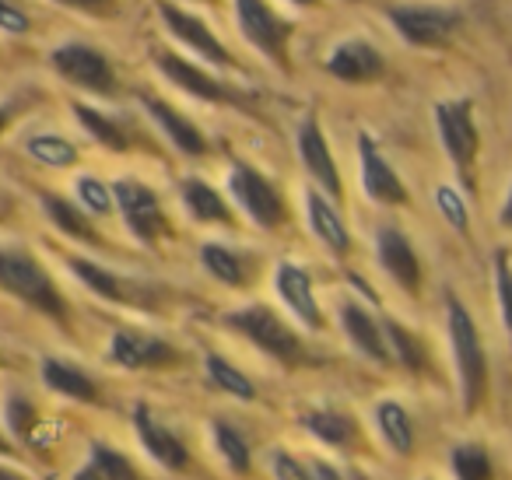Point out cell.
Segmentation results:
<instances>
[{"mask_svg": "<svg viewBox=\"0 0 512 480\" xmlns=\"http://www.w3.org/2000/svg\"><path fill=\"white\" fill-rule=\"evenodd\" d=\"M0 291L15 295L18 302L32 305V309L57 319V323H67V316H71V309L60 298L57 284L46 274V267L36 256L22 253V249H0Z\"/></svg>", "mask_w": 512, "mask_h": 480, "instance_id": "6da1fadb", "label": "cell"}, {"mask_svg": "<svg viewBox=\"0 0 512 480\" xmlns=\"http://www.w3.org/2000/svg\"><path fill=\"white\" fill-rule=\"evenodd\" d=\"M446 316L449 340H453V354L463 379V407H467V414H474L484 400V389H488V358H484L474 319H470V312L463 309V302L456 295L446 298Z\"/></svg>", "mask_w": 512, "mask_h": 480, "instance_id": "7a4b0ae2", "label": "cell"}, {"mask_svg": "<svg viewBox=\"0 0 512 480\" xmlns=\"http://www.w3.org/2000/svg\"><path fill=\"white\" fill-rule=\"evenodd\" d=\"M225 326H232L249 344H256L264 354L285 361V365H299L302 361V340L267 305H246V309L225 312Z\"/></svg>", "mask_w": 512, "mask_h": 480, "instance_id": "3957f363", "label": "cell"}, {"mask_svg": "<svg viewBox=\"0 0 512 480\" xmlns=\"http://www.w3.org/2000/svg\"><path fill=\"white\" fill-rule=\"evenodd\" d=\"M435 123H439V137L446 155L460 169L463 183L474 190V162H477V151H481V134H477V123H474V102L470 99L442 102L435 109Z\"/></svg>", "mask_w": 512, "mask_h": 480, "instance_id": "277c9868", "label": "cell"}, {"mask_svg": "<svg viewBox=\"0 0 512 480\" xmlns=\"http://www.w3.org/2000/svg\"><path fill=\"white\" fill-rule=\"evenodd\" d=\"M113 200H116V207H120L123 221H127L130 235L141 239L144 246H155V242L172 235V225H169V218H165L162 204H158L151 186L137 183V179H116Z\"/></svg>", "mask_w": 512, "mask_h": 480, "instance_id": "5b68a950", "label": "cell"}, {"mask_svg": "<svg viewBox=\"0 0 512 480\" xmlns=\"http://www.w3.org/2000/svg\"><path fill=\"white\" fill-rule=\"evenodd\" d=\"M228 190H232L235 204H239L256 225L264 228V232H274V228L285 225V218H288L285 200L274 190L271 179H267L264 172H256L253 165L235 162L232 176H228Z\"/></svg>", "mask_w": 512, "mask_h": 480, "instance_id": "8992f818", "label": "cell"}, {"mask_svg": "<svg viewBox=\"0 0 512 480\" xmlns=\"http://www.w3.org/2000/svg\"><path fill=\"white\" fill-rule=\"evenodd\" d=\"M235 22H239L242 36L264 53L271 64L288 67V39H292V25L271 11L267 0H235Z\"/></svg>", "mask_w": 512, "mask_h": 480, "instance_id": "52a82bcc", "label": "cell"}, {"mask_svg": "<svg viewBox=\"0 0 512 480\" xmlns=\"http://www.w3.org/2000/svg\"><path fill=\"white\" fill-rule=\"evenodd\" d=\"M50 64L57 67V74L71 85L85 88L92 95H113L116 74L109 67V60L102 57L95 46L88 43H64L50 53Z\"/></svg>", "mask_w": 512, "mask_h": 480, "instance_id": "ba28073f", "label": "cell"}, {"mask_svg": "<svg viewBox=\"0 0 512 480\" xmlns=\"http://www.w3.org/2000/svg\"><path fill=\"white\" fill-rule=\"evenodd\" d=\"M393 29L411 46H442L460 29V11L432 8V4H400L390 8Z\"/></svg>", "mask_w": 512, "mask_h": 480, "instance_id": "9c48e42d", "label": "cell"}, {"mask_svg": "<svg viewBox=\"0 0 512 480\" xmlns=\"http://www.w3.org/2000/svg\"><path fill=\"white\" fill-rule=\"evenodd\" d=\"M158 15H162L165 29H169L179 43H186L193 53H200L204 60H211V64H218V67H232L235 64L232 53L218 43V36H214V32L207 29L197 15L183 11L179 4H172V0H158Z\"/></svg>", "mask_w": 512, "mask_h": 480, "instance_id": "30bf717a", "label": "cell"}, {"mask_svg": "<svg viewBox=\"0 0 512 480\" xmlns=\"http://www.w3.org/2000/svg\"><path fill=\"white\" fill-rule=\"evenodd\" d=\"M358 158H362V186L376 204H386V207H404L407 200V186L397 172L390 169L383 155H379L376 141L369 134L358 137Z\"/></svg>", "mask_w": 512, "mask_h": 480, "instance_id": "8fae6325", "label": "cell"}, {"mask_svg": "<svg viewBox=\"0 0 512 480\" xmlns=\"http://www.w3.org/2000/svg\"><path fill=\"white\" fill-rule=\"evenodd\" d=\"M109 361L127 372L137 368H162L176 361L172 344H165L162 337H151V333H137V330H120L109 340Z\"/></svg>", "mask_w": 512, "mask_h": 480, "instance_id": "7c38bea8", "label": "cell"}, {"mask_svg": "<svg viewBox=\"0 0 512 480\" xmlns=\"http://www.w3.org/2000/svg\"><path fill=\"white\" fill-rule=\"evenodd\" d=\"M386 60L365 39H344L334 46V53L327 57V74L337 81H348V85H365V81L383 78Z\"/></svg>", "mask_w": 512, "mask_h": 480, "instance_id": "4fadbf2b", "label": "cell"}, {"mask_svg": "<svg viewBox=\"0 0 512 480\" xmlns=\"http://www.w3.org/2000/svg\"><path fill=\"white\" fill-rule=\"evenodd\" d=\"M155 64H158V71H162L165 78L172 81V85H179L183 92H190L193 99L214 102V106H225V102H235L232 88H225L221 81H214L207 71L193 67L190 60L176 57V53H155Z\"/></svg>", "mask_w": 512, "mask_h": 480, "instance_id": "5bb4252c", "label": "cell"}, {"mask_svg": "<svg viewBox=\"0 0 512 480\" xmlns=\"http://www.w3.org/2000/svg\"><path fill=\"white\" fill-rule=\"evenodd\" d=\"M299 155H302V165L306 172L323 186V193L334 200L344 197V186H341V176H337V165H334V155H330V144L323 137L320 123L316 120H306L299 127Z\"/></svg>", "mask_w": 512, "mask_h": 480, "instance_id": "9a60e30c", "label": "cell"}, {"mask_svg": "<svg viewBox=\"0 0 512 480\" xmlns=\"http://www.w3.org/2000/svg\"><path fill=\"white\" fill-rule=\"evenodd\" d=\"M379 263L383 270L407 291V295H418L421 291V263L414 246L407 242V235L400 228H379Z\"/></svg>", "mask_w": 512, "mask_h": 480, "instance_id": "2e32d148", "label": "cell"}, {"mask_svg": "<svg viewBox=\"0 0 512 480\" xmlns=\"http://www.w3.org/2000/svg\"><path fill=\"white\" fill-rule=\"evenodd\" d=\"M274 288H278L281 302L292 309V316H299L302 323L313 326V330H323V312H320V305H316L313 281H309V274L299 267V263H292V260L278 263Z\"/></svg>", "mask_w": 512, "mask_h": 480, "instance_id": "e0dca14e", "label": "cell"}, {"mask_svg": "<svg viewBox=\"0 0 512 480\" xmlns=\"http://www.w3.org/2000/svg\"><path fill=\"white\" fill-rule=\"evenodd\" d=\"M134 428H137V442L144 445V452H148L155 463H162L165 470H186V466H190V452H186V445L179 442L172 431H165L148 407L134 410Z\"/></svg>", "mask_w": 512, "mask_h": 480, "instance_id": "ac0fdd59", "label": "cell"}, {"mask_svg": "<svg viewBox=\"0 0 512 480\" xmlns=\"http://www.w3.org/2000/svg\"><path fill=\"white\" fill-rule=\"evenodd\" d=\"M306 218H309V228L313 235L330 249L334 256H348L351 253V235H348V225H344L341 211L330 204L323 193L309 190L306 193Z\"/></svg>", "mask_w": 512, "mask_h": 480, "instance_id": "d6986e66", "label": "cell"}, {"mask_svg": "<svg viewBox=\"0 0 512 480\" xmlns=\"http://www.w3.org/2000/svg\"><path fill=\"white\" fill-rule=\"evenodd\" d=\"M341 323H344V330H348L351 344H355L365 358H372L376 365H390L393 354H390V347H386L383 326L369 316V309H362V305H355V302H344Z\"/></svg>", "mask_w": 512, "mask_h": 480, "instance_id": "ffe728a7", "label": "cell"}, {"mask_svg": "<svg viewBox=\"0 0 512 480\" xmlns=\"http://www.w3.org/2000/svg\"><path fill=\"white\" fill-rule=\"evenodd\" d=\"M141 102H144V106H148L151 120H155L158 127L165 130V137H169V141L176 144V148L183 151V155H190V158L207 155V141H204V134H200V130L193 127V123L186 120L183 113H176V109H172L169 102L155 99V95H141Z\"/></svg>", "mask_w": 512, "mask_h": 480, "instance_id": "44dd1931", "label": "cell"}, {"mask_svg": "<svg viewBox=\"0 0 512 480\" xmlns=\"http://www.w3.org/2000/svg\"><path fill=\"white\" fill-rule=\"evenodd\" d=\"M43 382L53 389V393H64V396H71V400H81V403L99 400V389H95V382L88 379L81 368L67 365V361H60V358H46L43 361Z\"/></svg>", "mask_w": 512, "mask_h": 480, "instance_id": "7402d4cb", "label": "cell"}, {"mask_svg": "<svg viewBox=\"0 0 512 480\" xmlns=\"http://www.w3.org/2000/svg\"><path fill=\"white\" fill-rule=\"evenodd\" d=\"M67 267L74 270V277H78V281H85L88 288H92L95 295L106 298V302H141V298H137L134 291L120 281V277L109 274V270L99 267V263L85 260V256H71V260H67Z\"/></svg>", "mask_w": 512, "mask_h": 480, "instance_id": "603a6c76", "label": "cell"}, {"mask_svg": "<svg viewBox=\"0 0 512 480\" xmlns=\"http://www.w3.org/2000/svg\"><path fill=\"white\" fill-rule=\"evenodd\" d=\"M183 204L197 221H211V225H232V211L221 200V193L214 186H207L204 179H186L183 183Z\"/></svg>", "mask_w": 512, "mask_h": 480, "instance_id": "cb8c5ba5", "label": "cell"}, {"mask_svg": "<svg viewBox=\"0 0 512 480\" xmlns=\"http://www.w3.org/2000/svg\"><path fill=\"white\" fill-rule=\"evenodd\" d=\"M43 211H46V218H50L64 235H71V239H81V242H92V246H102V235L92 228L88 214H81L78 207L71 204V200L46 193V197H43Z\"/></svg>", "mask_w": 512, "mask_h": 480, "instance_id": "d4e9b609", "label": "cell"}, {"mask_svg": "<svg viewBox=\"0 0 512 480\" xmlns=\"http://www.w3.org/2000/svg\"><path fill=\"white\" fill-rule=\"evenodd\" d=\"M376 424H379V431H383V438L390 442V449L397 452V456H411L414 452V424H411V414H407L397 400L379 403Z\"/></svg>", "mask_w": 512, "mask_h": 480, "instance_id": "484cf974", "label": "cell"}, {"mask_svg": "<svg viewBox=\"0 0 512 480\" xmlns=\"http://www.w3.org/2000/svg\"><path fill=\"white\" fill-rule=\"evenodd\" d=\"M74 480H141V477H137V470L130 466V459L123 452L95 442L92 456H88V463L81 466Z\"/></svg>", "mask_w": 512, "mask_h": 480, "instance_id": "4316f807", "label": "cell"}, {"mask_svg": "<svg viewBox=\"0 0 512 480\" xmlns=\"http://www.w3.org/2000/svg\"><path fill=\"white\" fill-rule=\"evenodd\" d=\"M383 337H386V347H390V354L397 358V365H404L407 372H425V344H421L418 337H414L411 330H407L404 323H397V319H386L383 323Z\"/></svg>", "mask_w": 512, "mask_h": 480, "instance_id": "83f0119b", "label": "cell"}, {"mask_svg": "<svg viewBox=\"0 0 512 480\" xmlns=\"http://www.w3.org/2000/svg\"><path fill=\"white\" fill-rule=\"evenodd\" d=\"M200 260H204L207 274L214 277V281L228 284V288H242L246 284V263L239 260V256L232 253V249L225 246H214V242H207L204 249H200Z\"/></svg>", "mask_w": 512, "mask_h": 480, "instance_id": "f1b7e54d", "label": "cell"}, {"mask_svg": "<svg viewBox=\"0 0 512 480\" xmlns=\"http://www.w3.org/2000/svg\"><path fill=\"white\" fill-rule=\"evenodd\" d=\"M306 428L313 431L316 438H323V442H330V445H341V449L355 445V438H358V428L351 424V417L337 414V410H313V414H306Z\"/></svg>", "mask_w": 512, "mask_h": 480, "instance_id": "f546056e", "label": "cell"}, {"mask_svg": "<svg viewBox=\"0 0 512 480\" xmlns=\"http://www.w3.org/2000/svg\"><path fill=\"white\" fill-rule=\"evenodd\" d=\"M74 116H78L81 127H85L88 134H92L95 141L102 144V148H109V151H127L130 148L127 134H123V130L116 127V120L102 116L99 109H92V106H85V102H78V106H74Z\"/></svg>", "mask_w": 512, "mask_h": 480, "instance_id": "4dcf8cb0", "label": "cell"}, {"mask_svg": "<svg viewBox=\"0 0 512 480\" xmlns=\"http://www.w3.org/2000/svg\"><path fill=\"white\" fill-rule=\"evenodd\" d=\"M207 375H211V382L221 389V393L235 396V400L246 403V400H253V396H256L253 382H249L235 365H228L221 354H207Z\"/></svg>", "mask_w": 512, "mask_h": 480, "instance_id": "1f68e13d", "label": "cell"}, {"mask_svg": "<svg viewBox=\"0 0 512 480\" xmlns=\"http://www.w3.org/2000/svg\"><path fill=\"white\" fill-rule=\"evenodd\" d=\"M29 155L36 158V162L50 165V169H71V165L78 162V148H74L71 141H64V137H57V134L32 137Z\"/></svg>", "mask_w": 512, "mask_h": 480, "instance_id": "d6a6232c", "label": "cell"}, {"mask_svg": "<svg viewBox=\"0 0 512 480\" xmlns=\"http://www.w3.org/2000/svg\"><path fill=\"white\" fill-rule=\"evenodd\" d=\"M449 466H453L456 480H491V459L481 445H460V449H453Z\"/></svg>", "mask_w": 512, "mask_h": 480, "instance_id": "836d02e7", "label": "cell"}, {"mask_svg": "<svg viewBox=\"0 0 512 480\" xmlns=\"http://www.w3.org/2000/svg\"><path fill=\"white\" fill-rule=\"evenodd\" d=\"M214 442H218V449H221V456L228 459V466H232L235 473H246L249 470V445L242 442V435L232 428V424H225V421H214Z\"/></svg>", "mask_w": 512, "mask_h": 480, "instance_id": "e575fe53", "label": "cell"}, {"mask_svg": "<svg viewBox=\"0 0 512 480\" xmlns=\"http://www.w3.org/2000/svg\"><path fill=\"white\" fill-rule=\"evenodd\" d=\"M78 197H81V204H85V211H92V214L113 211V186L99 183L95 176L78 179Z\"/></svg>", "mask_w": 512, "mask_h": 480, "instance_id": "d590c367", "label": "cell"}, {"mask_svg": "<svg viewBox=\"0 0 512 480\" xmlns=\"http://www.w3.org/2000/svg\"><path fill=\"white\" fill-rule=\"evenodd\" d=\"M8 428L15 438H22V442H32V431H36V410H32V403L25 400V396H11L8 400Z\"/></svg>", "mask_w": 512, "mask_h": 480, "instance_id": "8d00e7d4", "label": "cell"}, {"mask_svg": "<svg viewBox=\"0 0 512 480\" xmlns=\"http://www.w3.org/2000/svg\"><path fill=\"white\" fill-rule=\"evenodd\" d=\"M495 288H498V305H502L505 333H509V340H512V267L505 253L495 256Z\"/></svg>", "mask_w": 512, "mask_h": 480, "instance_id": "74e56055", "label": "cell"}, {"mask_svg": "<svg viewBox=\"0 0 512 480\" xmlns=\"http://www.w3.org/2000/svg\"><path fill=\"white\" fill-rule=\"evenodd\" d=\"M435 200H439V211H442V218L449 221V225L456 228V232H467V207H463V200H460V193L453 190V186H439L435 190Z\"/></svg>", "mask_w": 512, "mask_h": 480, "instance_id": "f35d334b", "label": "cell"}, {"mask_svg": "<svg viewBox=\"0 0 512 480\" xmlns=\"http://www.w3.org/2000/svg\"><path fill=\"white\" fill-rule=\"evenodd\" d=\"M271 466H274V477H278V480H313L306 466L295 463V456H288V452H274Z\"/></svg>", "mask_w": 512, "mask_h": 480, "instance_id": "ab89813d", "label": "cell"}, {"mask_svg": "<svg viewBox=\"0 0 512 480\" xmlns=\"http://www.w3.org/2000/svg\"><path fill=\"white\" fill-rule=\"evenodd\" d=\"M0 29H4V32H15V36H25V32L32 29V22L22 15V11L15 8V4L0 0Z\"/></svg>", "mask_w": 512, "mask_h": 480, "instance_id": "60d3db41", "label": "cell"}, {"mask_svg": "<svg viewBox=\"0 0 512 480\" xmlns=\"http://www.w3.org/2000/svg\"><path fill=\"white\" fill-rule=\"evenodd\" d=\"M64 8H78V11H92V15H106L113 8V0H57Z\"/></svg>", "mask_w": 512, "mask_h": 480, "instance_id": "b9f144b4", "label": "cell"}, {"mask_svg": "<svg viewBox=\"0 0 512 480\" xmlns=\"http://www.w3.org/2000/svg\"><path fill=\"white\" fill-rule=\"evenodd\" d=\"M313 480H344V477L334 470V466H327V463H320V459H316V463H313Z\"/></svg>", "mask_w": 512, "mask_h": 480, "instance_id": "7bdbcfd3", "label": "cell"}, {"mask_svg": "<svg viewBox=\"0 0 512 480\" xmlns=\"http://www.w3.org/2000/svg\"><path fill=\"white\" fill-rule=\"evenodd\" d=\"M498 221H502L505 228H512V193H509V200H505V207H502V218H498Z\"/></svg>", "mask_w": 512, "mask_h": 480, "instance_id": "ee69618b", "label": "cell"}, {"mask_svg": "<svg viewBox=\"0 0 512 480\" xmlns=\"http://www.w3.org/2000/svg\"><path fill=\"white\" fill-rule=\"evenodd\" d=\"M0 452H4V456H15V449H11V442L4 435H0Z\"/></svg>", "mask_w": 512, "mask_h": 480, "instance_id": "f6af8a7d", "label": "cell"}, {"mask_svg": "<svg viewBox=\"0 0 512 480\" xmlns=\"http://www.w3.org/2000/svg\"><path fill=\"white\" fill-rule=\"evenodd\" d=\"M0 480H25V477H18L15 470H4V466H0Z\"/></svg>", "mask_w": 512, "mask_h": 480, "instance_id": "bcb514c9", "label": "cell"}, {"mask_svg": "<svg viewBox=\"0 0 512 480\" xmlns=\"http://www.w3.org/2000/svg\"><path fill=\"white\" fill-rule=\"evenodd\" d=\"M8 127V113H4V109H0V130Z\"/></svg>", "mask_w": 512, "mask_h": 480, "instance_id": "7dc6e473", "label": "cell"}, {"mask_svg": "<svg viewBox=\"0 0 512 480\" xmlns=\"http://www.w3.org/2000/svg\"><path fill=\"white\" fill-rule=\"evenodd\" d=\"M292 4H299V8H309V4H316V0H292Z\"/></svg>", "mask_w": 512, "mask_h": 480, "instance_id": "c3c4849f", "label": "cell"}]
</instances>
